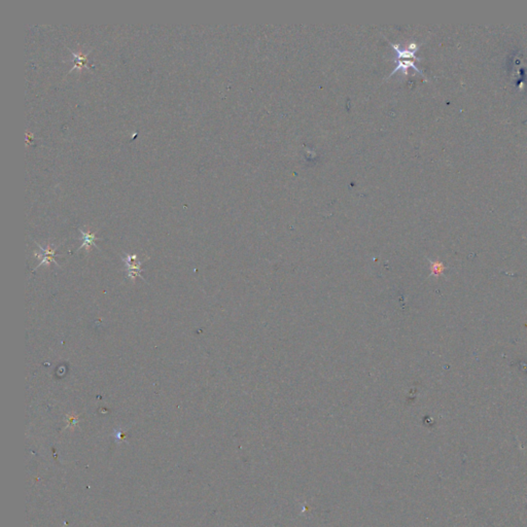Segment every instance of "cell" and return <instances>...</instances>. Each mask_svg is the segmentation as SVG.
I'll return each instance as SVG.
<instances>
[{
	"label": "cell",
	"mask_w": 527,
	"mask_h": 527,
	"mask_svg": "<svg viewBox=\"0 0 527 527\" xmlns=\"http://www.w3.org/2000/svg\"><path fill=\"white\" fill-rule=\"evenodd\" d=\"M122 259L127 266L128 277L134 281L142 272L141 265L143 262H137V254H125Z\"/></svg>",
	"instance_id": "cell-1"
},
{
	"label": "cell",
	"mask_w": 527,
	"mask_h": 527,
	"mask_svg": "<svg viewBox=\"0 0 527 527\" xmlns=\"http://www.w3.org/2000/svg\"><path fill=\"white\" fill-rule=\"evenodd\" d=\"M37 245H38V247L40 248V251H42V252H40L39 254H38V253H35V257L41 260V262H40V264L37 266V268H39L41 265H48V264H50L51 262H54V263H56V264L58 265V263H57L56 260L54 259V255H55V251H56V249H53L50 245H48L47 248L41 247L38 243H37Z\"/></svg>",
	"instance_id": "cell-2"
},
{
	"label": "cell",
	"mask_w": 527,
	"mask_h": 527,
	"mask_svg": "<svg viewBox=\"0 0 527 527\" xmlns=\"http://www.w3.org/2000/svg\"><path fill=\"white\" fill-rule=\"evenodd\" d=\"M80 232H81V234H82V238H81V239L83 240V244H82V246H81L79 249L86 248V249L89 251V249L91 248L92 245H95L97 248H99V247L96 245V243H95V240H96L97 238H96V236H95L94 233H86V232H84V231H82V230H80Z\"/></svg>",
	"instance_id": "cell-3"
},
{
	"label": "cell",
	"mask_w": 527,
	"mask_h": 527,
	"mask_svg": "<svg viewBox=\"0 0 527 527\" xmlns=\"http://www.w3.org/2000/svg\"><path fill=\"white\" fill-rule=\"evenodd\" d=\"M70 52H71V54L73 55V58H74V59H73L74 66H73V68L70 70V72L73 71L74 69L84 68V67L87 66V62H88V55H89V53H87V54H82V53H81V54H75V53H73L71 50H70Z\"/></svg>",
	"instance_id": "cell-4"
}]
</instances>
